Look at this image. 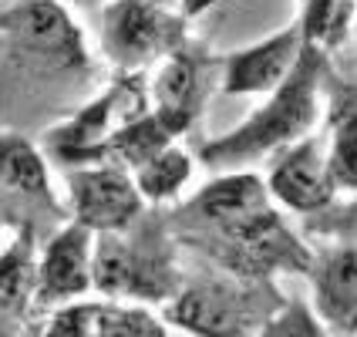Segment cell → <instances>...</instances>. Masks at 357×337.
<instances>
[{"mask_svg": "<svg viewBox=\"0 0 357 337\" xmlns=\"http://www.w3.org/2000/svg\"><path fill=\"white\" fill-rule=\"evenodd\" d=\"M202 3H213V0H202Z\"/></svg>", "mask_w": 357, "mask_h": 337, "instance_id": "cell-25", "label": "cell"}, {"mask_svg": "<svg viewBox=\"0 0 357 337\" xmlns=\"http://www.w3.org/2000/svg\"><path fill=\"white\" fill-rule=\"evenodd\" d=\"M314 310L327 331L357 334V246L331 243L317 250L310 267Z\"/></svg>", "mask_w": 357, "mask_h": 337, "instance_id": "cell-14", "label": "cell"}, {"mask_svg": "<svg viewBox=\"0 0 357 337\" xmlns=\"http://www.w3.org/2000/svg\"><path fill=\"white\" fill-rule=\"evenodd\" d=\"M327 84V51L314 44H303L294 71L273 88L266 101L233 132L202 142L196 159L206 169H246L253 162L277 156L280 149L294 145L297 139L310 135L320 121V91Z\"/></svg>", "mask_w": 357, "mask_h": 337, "instance_id": "cell-2", "label": "cell"}, {"mask_svg": "<svg viewBox=\"0 0 357 337\" xmlns=\"http://www.w3.org/2000/svg\"><path fill=\"white\" fill-rule=\"evenodd\" d=\"M0 223H3V213H0Z\"/></svg>", "mask_w": 357, "mask_h": 337, "instance_id": "cell-26", "label": "cell"}, {"mask_svg": "<svg viewBox=\"0 0 357 337\" xmlns=\"http://www.w3.org/2000/svg\"><path fill=\"white\" fill-rule=\"evenodd\" d=\"M196 162L199 159L192 152H185L182 145L172 142V145L159 149L155 156H149L139 169H132V176L139 182V193L145 196V202L162 209L182 196V189L189 186V179L196 172Z\"/></svg>", "mask_w": 357, "mask_h": 337, "instance_id": "cell-18", "label": "cell"}, {"mask_svg": "<svg viewBox=\"0 0 357 337\" xmlns=\"http://www.w3.org/2000/svg\"><path fill=\"white\" fill-rule=\"evenodd\" d=\"M0 40L38 81H88L91 54L64 0H24L0 10Z\"/></svg>", "mask_w": 357, "mask_h": 337, "instance_id": "cell-5", "label": "cell"}, {"mask_svg": "<svg viewBox=\"0 0 357 337\" xmlns=\"http://www.w3.org/2000/svg\"><path fill=\"white\" fill-rule=\"evenodd\" d=\"M357 0H300V31L303 40L314 44L320 51H327V58L344 47V40L351 34V20H354Z\"/></svg>", "mask_w": 357, "mask_h": 337, "instance_id": "cell-19", "label": "cell"}, {"mask_svg": "<svg viewBox=\"0 0 357 337\" xmlns=\"http://www.w3.org/2000/svg\"><path fill=\"white\" fill-rule=\"evenodd\" d=\"M149 108H152V95H149L145 71H119V78L98 98L81 105L71 119L61 121L58 128H51L44 135V152L64 169L88 165V162H95L101 142L119 125H125L128 119H135Z\"/></svg>", "mask_w": 357, "mask_h": 337, "instance_id": "cell-7", "label": "cell"}, {"mask_svg": "<svg viewBox=\"0 0 357 337\" xmlns=\"http://www.w3.org/2000/svg\"><path fill=\"white\" fill-rule=\"evenodd\" d=\"M192 0H108L98 40L119 71H145L189 40Z\"/></svg>", "mask_w": 357, "mask_h": 337, "instance_id": "cell-6", "label": "cell"}, {"mask_svg": "<svg viewBox=\"0 0 357 337\" xmlns=\"http://www.w3.org/2000/svg\"><path fill=\"white\" fill-rule=\"evenodd\" d=\"M324 331H327V327H324V320L317 317V310L307 314V307L297 304V300L283 304L277 314L266 320V327H263V334H324Z\"/></svg>", "mask_w": 357, "mask_h": 337, "instance_id": "cell-21", "label": "cell"}, {"mask_svg": "<svg viewBox=\"0 0 357 337\" xmlns=\"http://www.w3.org/2000/svg\"><path fill=\"white\" fill-rule=\"evenodd\" d=\"M27 331H38V324L0 304V334H27Z\"/></svg>", "mask_w": 357, "mask_h": 337, "instance_id": "cell-22", "label": "cell"}, {"mask_svg": "<svg viewBox=\"0 0 357 337\" xmlns=\"http://www.w3.org/2000/svg\"><path fill=\"white\" fill-rule=\"evenodd\" d=\"M337 78L344 81V84H347V88H351V91L357 95V64H354V71H347V75H337Z\"/></svg>", "mask_w": 357, "mask_h": 337, "instance_id": "cell-23", "label": "cell"}, {"mask_svg": "<svg viewBox=\"0 0 357 337\" xmlns=\"http://www.w3.org/2000/svg\"><path fill=\"white\" fill-rule=\"evenodd\" d=\"M38 226L20 223L17 237L0 253V304L31 320H34V290H38Z\"/></svg>", "mask_w": 357, "mask_h": 337, "instance_id": "cell-16", "label": "cell"}, {"mask_svg": "<svg viewBox=\"0 0 357 337\" xmlns=\"http://www.w3.org/2000/svg\"><path fill=\"white\" fill-rule=\"evenodd\" d=\"M64 186H68V213H71V219L84 223L95 233L128 230L149 209L132 169L115 165V162L71 165L68 176H64Z\"/></svg>", "mask_w": 357, "mask_h": 337, "instance_id": "cell-8", "label": "cell"}, {"mask_svg": "<svg viewBox=\"0 0 357 337\" xmlns=\"http://www.w3.org/2000/svg\"><path fill=\"white\" fill-rule=\"evenodd\" d=\"M303 44L307 40L300 31V20H294L259 44L226 54L219 71V91L222 95H270L294 71Z\"/></svg>", "mask_w": 357, "mask_h": 337, "instance_id": "cell-13", "label": "cell"}, {"mask_svg": "<svg viewBox=\"0 0 357 337\" xmlns=\"http://www.w3.org/2000/svg\"><path fill=\"white\" fill-rule=\"evenodd\" d=\"M266 189L277 206L297 213V216H317L327 206H334L340 196L334 179H331V165H327V145L320 135H303L294 145L280 149L270 172H266Z\"/></svg>", "mask_w": 357, "mask_h": 337, "instance_id": "cell-12", "label": "cell"}, {"mask_svg": "<svg viewBox=\"0 0 357 337\" xmlns=\"http://www.w3.org/2000/svg\"><path fill=\"white\" fill-rule=\"evenodd\" d=\"M327 84H331V112H327V165L331 179L337 186V193H357V95L337 78L331 75V61H327Z\"/></svg>", "mask_w": 357, "mask_h": 337, "instance_id": "cell-15", "label": "cell"}, {"mask_svg": "<svg viewBox=\"0 0 357 337\" xmlns=\"http://www.w3.org/2000/svg\"><path fill=\"white\" fill-rule=\"evenodd\" d=\"M91 274L95 290L105 297L169 304L185 280L178 270V237L169 216L152 206L128 230L95 233Z\"/></svg>", "mask_w": 357, "mask_h": 337, "instance_id": "cell-3", "label": "cell"}, {"mask_svg": "<svg viewBox=\"0 0 357 337\" xmlns=\"http://www.w3.org/2000/svg\"><path fill=\"white\" fill-rule=\"evenodd\" d=\"M64 3H81V7H88V3H98V0H64Z\"/></svg>", "mask_w": 357, "mask_h": 337, "instance_id": "cell-24", "label": "cell"}, {"mask_svg": "<svg viewBox=\"0 0 357 337\" xmlns=\"http://www.w3.org/2000/svg\"><path fill=\"white\" fill-rule=\"evenodd\" d=\"M0 199L14 202V223L31 226H64L68 209L51 186L47 159L34 142L20 132H0Z\"/></svg>", "mask_w": 357, "mask_h": 337, "instance_id": "cell-10", "label": "cell"}, {"mask_svg": "<svg viewBox=\"0 0 357 337\" xmlns=\"http://www.w3.org/2000/svg\"><path fill=\"white\" fill-rule=\"evenodd\" d=\"M287 300L273 280H246L219 270V277L182 280L178 294L162 310L172 331L189 334H253L266 327Z\"/></svg>", "mask_w": 357, "mask_h": 337, "instance_id": "cell-4", "label": "cell"}, {"mask_svg": "<svg viewBox=\"0 0 357 337\" xmlns=\"http://www.w3.org/2000/svg\"><path fill=\"white\" fill-rule=\"evenodd\" d=\"M176 135L165 128V121L149 108L135 119H128L125 125H119L108 139L101 142L95 162H115V165H125V169H139L149 156H155L159 149L172 145Z\"/></svg>", "mask_w": 357, "mask_h": 337, "instance_id": "cell-17", "label": "cell"}, {"mask_svg": "<svg viewBox=\"0 0 357 337\" xmlns=\"http://www.w3.org/2000/svg\"><path fill=\"white\" fill-rule=\"evenodd\" d=\"M178 246L199 250L219 270L246 280L310 274L314 250L283 219L266 179L250 169H226L169 213Z\"/></svg>", "mask_w": 357, "mask_h": 337, "instance_id": "cell-1", "label": "cell"}, {"mask_svg": "<svg viewBox=\"0 0 357 337\" xmlns=\"http://www.w3.org/2000/svg\"><path fill=\"white\" fill-rule=\"evenodd\" d=\"M307 233L357 246V193H351V199H334V206L317 216H307Z\"/></svg>", "mask_w": 357, "mask_h": 337, "instance_id": "cell-20", "label": "cell"}, {"mask_svg": "<svg viewBox=\"0 0 357 337\" xmlns=\"http://www.w3.org/2000/svg\"><path fill=\"white\" fill-rule=\"evenodd\" d=\"M219 71H222V58H213L206 47L192 40H185L178 51L159 61L155 78L149 81L152 112L165 121V128L176 139H182L199 121L213 91V75Z\"/></svg>", "mask_w": 357, "mask_h": 337, "instance_id": "cell-9", "label": "cell"}, {"mask_svg": "<svg viewBox=\"0 0 357 337\" xmlns=\"http://www.w3.org/2000/svg\"><path fill=\"white\" fill-rule=\"evenodd\" d=\"M91 253H95V230H88L78 219H68L64 226H58L47 237L38 260L34 320H38V314H51V310H58L64 304L84 297L95 287Z\"/></svg>", "mask_w": 357, "mask_h": 337, "instance_id": "cell-11", "label": "cell"}]
</instances>
